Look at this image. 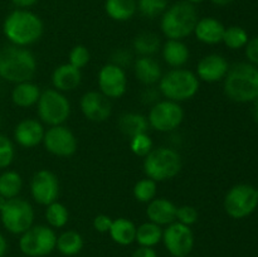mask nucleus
Masks as SVG:
<instances>
[{"label":"nucleus","instance_id":"37","mask_svg":"<svg viewBox=\"0 0 258 257\" xmlns=\"http://www.w3.org/2000/svg\"><path fill=\"white\" fill-rule=\"evenodd\" d=\"M70 65H72L73 67L78 68V70H82L83 67L88 65L91 59V54H90V50L87 49V47L82 44H78L75 45V47L71 49L70 55Z\"/></svg>","mask_w":258,"mask_h":257},{"label":"nucleus","instance_id":"17","mask_svg":"<svg viewBox=\"0 0 258 257\" xmlns=\"http://www.w3.org/2000/svg\"><path fill=\"white\" fill-rule=\"evenodd\" d=\"M228 70L229 65L226 58L217 53H212L199 60L197 65L196 75L199 81L207 83H216L224 80Z\"/></svg>","mask_w":258,"mask_h":257},{"label":"nucleus","instance_id":"21","mask_svg":"<svg viewBox=\"0 0 258 257\" xmlns=\"http://www.w3.org/2000/svg\"><path fill=\"white\" fill-rule=\"evenodd\" d=\"M224 25L218 19L212 17H206L198 19L196 28H194V35L197 39L204 44L214 45L222 42L224 34Z\"/></svg>","mask_w":258,"mask_h":257},{"label":"nucleus","instance_id":"29","mask_svg":"<svg viewBox=\"0 0 258 257\" xmlns=\"http://www.w3.org/2000/svg\"><path fill=\"white\" fill-rule=\"evenodd\" d=\"M161 238H163V229L159 224L149 221L136 227L135 241L138 242L139 246L154 248L156 244L160 243Z\"/></svg>","mask_w":258,"mask_h":257},{"label":"nucleus","instance_id":"38","mask_svg":"<svg viewBox=\"0 0 258 257\" xmlns=\"http://www.w3.org/2000/svg\"><path fill=\"white\" fill-rule=\"evenodd\" d=\"M15 149L12 140L0 134V169H5L13 163Z\"/></svg>","mask_w":258,"mask_h":257},{"label":"nucleus","instance_id":"8","mask_svg":"<svg viewBox=\"0 0 258 257\" xmlns=\"http://www.w3.org/2000/svg\"><path fill=\"white\" fill-rule=\"evenodd\" d=\"M57 244V234L49 226H32L20 234L19 248L28 257H44L52 253Z\"/></svg>","mask_w":258,"mask_h":257},{"label":"nucleus","instance_id":"9","mask_svg":"<svg viewBox=\"0 0 258 257\" xmlns=\"http://www.w3.org/2000/svg\"><path fill=\"white\" fill-rule=\"evenodd\" d=\"M0 218L4 228L13 234H22L34 223V208L25 199L15 197L8 199L0 211Z\"/></svg>","mask_w":258,"mask_h":257},{"label":"nucleus","instance_id":"6","mask_svg":"<svg viewBox=\"0 0 258 257\" xmlns=\"http://www.w3.org/2000/svg\"><path fill=\"white\" fill-rule=\"evenodd\" d=\"M181 156L175 149L161 146L153 149L144 158V173L153 180L166 181L175 178L181 170Z\"/></svg>","mask_w":258,"mask_h":257},{"label":"nucleus","instance_id":"26","mask_svg":"<svg viewBox=\"0 0 258 257\" xmlns=\"http://www.w3.org/2000/svg\"><path fill=\"white\" fill-rule=\"evenodd\" d=\"M108 233L113 242L120 246H128L135 242L136 226L133 221L127 218L113 219Z\"/></svg>","mask_w":258,"mask_h":257},{"label":"nucleus","instance_id":"27","mask_svg":"<svg viewBox=\"0 0 258 257\" xmlns=\"http://www.w3.org/2000/svg\"><path fill=\"white\" fill-rule=\"evenodd\" d=\"M105 12L116 22L130 20L138 12L136 0H106Z\"/></svg>","mask_w":258,"mask_h":257},{"label":"nucleus","instance_id":"14","mask_svg":"<svg viewBox=\"0 0 258 257\" xmlns=\"http://www.w3.org/2000/svg\"><path fill=\"white\" fill-rule=\"evenodd\" d=\"M97 82L100 92L110 100L122 97L127 91V76L125 70L113 63H107L101 68Z\"/></svg>","mask_w":258,"mask_h":257},{"label":"nucleus","instance_id":"41","mask_svg":"<svg viewBox=\"0 0 258 257\" xmlns=\"http://www.w3.org/2000/svg\"><path fill=\"white\" fill-rule=\"evenodd\" d=\"M246 55L253 65H258V37L249 40L246 44Z\"/></svg>","mask_w":258,"mask_h":257},{"label":"nucleus","instance_id":"43","mask_svg":"<svg viewBox=\"0 0 258 257\" xmlns=\"http://www.w3.org/2000/svg\"><path fill=\"white\" fill-rule=\"evenodd\" d=\"M12 2L15 7L20 8V9H27V8L33 7L38 0H12Z\"/></svg>","mask_w":258,"mask_h":257},{"label":"nucleus","instance_id":"20","mask_svg":"<svg viewBox=\"0 0 258 257\" xmlns=\"http://www.w3.org/2000/svg\"><path fill=\"white\" fill-rule=\"evenodd\" d=\"M82 82V73L81 70L73 67L70 63L55 67L52 73V85L54 90L59 92H71L75 91Z\"/></svg>","mask_w":258,"mask_h":257},{"label":"nucleus","instance_id":"45","mask_svg":"<svg viewBox=\"0 0 258 257\" xmlns=\"http://www.w3.org/2000/svg\"><path fill=\"white\" fill-rule=\"evenodd\" d=\"M214 5H218V7H226V5L232 4L234 3L236 0H211Z\"/></svg>","mask_w":258,"mask_h":257},{"label":"nucleus","instance_id":"3","mask_svg":"<svg viewBox=\"0 0 258 257\" xmlns=\"http://www.w3.org/2000/svg\"><path fill=\"white\" fill-rule=\"evenodd\" d=\"M224 93L234 102H251L258 98V68L249 63L232 66L224 77Z\"/></svg>","mask_w":258,"mask_h":257},{"label":"nucleus","instance_id":"49","mask_svg":"<svg viewBox=\"0 0 258 257\" xmlns=\"http://www.w3.org/2000/svg\"><path fill=\"white\" fill-rule=\"evenodd\" d=\"M0 123H2V120H0Z\"/></svg>","mask_w":258,"mask_h":257},{"label":"nucleus","instance_id":"30","mask_svg":"<svg viewBox=\"0 0 258 257\" xmlns=\"http://www.w3.org/2000/svg\"><path fill=\"white\" fill-rule=\"evenodd\" d=\"M134 50L139 55L153 57L161 48L160 38L153 32H143L134 39Z\"/></svg>","mask_w":258,"mask_h":257},{"label":"nucleus","instance_id":"2","mask_svg":"<svg viewBox=\"0 0 258 257\" xmlns=\"http://www.w3.org/2000/svg\"><path fill=\"white\" fill-rule=\"evenodd\" d=\"M37 72V58L25 47L7 45L0 49V78L12 83L32 81Z\"/></svg>","mask_w":258,"mask_h":257},{"label":"nucleus","instance_id":"46","mask_svg":"<svg viewBox=\"0 0 258 257\" xmlns=\"http://www.w3.org/2000/svg\"><path fill=\"white\" fill-rule=\"evenodd\" d=\"M7 202H8L7 198H4V197H3V196H0V211H2V209L4 208V206H5V204H7Z\"/></svg>","mask_w":258,"mask_h":257},{"label":"nucleus","instance_id":"47","mask_svg":"<svg viewBox=\"0 0 258 257\" xmlns=\"http://www.w3.org/2000/svg\"><path fill=\"white\" fill-rule=\"evenodd\" d=\"M184 2L189 3V4H193V5H196V4H201V3H203L204 0H184Z\"/></svg>","mask_w":258,"mask_h":257},{"label":"nucleus","instance_id":"13","mask_svg":"<svg viewBox=\"0 0 258 257\" xmlns=\"http://www.w3.org/2000/svg\"><path fill=\"white\" fill-rule=\"evenodd\" d=\"M45 150L54 156L70 158L77 150V139L73 131L64 125L50 126L43 138Z\"/></svg>","mask_w":258,"mask_h":257},{"label":"nucleus","instance_id":"15","mask_svg":"<svg viewBox=\"0 0 258 257\" xmlns=\"http://www.w3.org/2000/svg\"><path fill=\"white\" fill-rule=\"evenodd\" d=\"M30 194L35 203L45 206L57 201L59 196V181L57 175L48 169L38 170L30 180Z\"/></svg>","mask_w":258,"mask_h":257},{"label":"nucleus","instance_id":"25","mask_svg":"<svg viewBox=\"0 0 258 257\" xmlns=\"http://www.w3.org/2000/svg\"><path fill=\"white\" fill-rule=\"evenodd\" d=\"M117 125L121 133L125 136H127L128 139H131L135 135H139V134L148 133L149 127H150L148 117L139 112L122 113L120 118H118Z\"/></svg>","mask_w":258,"mask_h":257},{"label":"nucleus","instance_id":"36","mask_svg":"<svg viewBox=\"0 0 258 257\" xmlns=\"http://www.w3.org/2000/svg\"><path fill=\"white\" fill-rule=\"evenodd\" d=\"M130 149L136 156L145 158L149 153L154 149V143L148 133L139 134L130 139Z\"/></svg>","mask_w":258,"mask_h":257},{"label":"nucleus","instance_id":"33","mask_svg":"<svg viewBox=\"0 0 258 257\" xmlns=\"http://www.w3.org/2000/svg\"><path fill=\"white\" fill-rule=\"evenodd\" d=\"M222 42L231 49H241L248 43V34L243 28L238 25H232L224 29Z\"/></svg>","mask_w":258,"mask_h":257},{"label":"nucleus","instance_id":"5","mask_svg":"<svg viewBox=\"0 0 258 257\" xmlns=\"http://www.w3.org/2000/svg\"><path fill=\"white\" fill-rule=\"evenodd\" d=\"M201 81L197 75L185 68H173L164 73L159 81V92L166 100L184 102L191 100L198 93Z\"/></svg>","mask_w":258,"mask_h":257},{"label":"nucleus","instance_id":"18","mask_svg":"<svg viewBox=\"0 0 258 257\" xmlns=\"http://www.w3.org/2000/svg\"><path fill=\"white\" fill-rule=\"evenodd\" d=\"M45 128L39 120L24 118L14 128V139L20 146L32 149L43 143Z\"/></svg>","mask_w":258,"mask_h":257},{"label":"nucleus","instance_id":"23","mask_svg":"<svg viewBox=\"0 0 258 257\" xmlns=\"http://www.w3.org/2000/svg\"><path fill=\"white\" fill-rule=\"evenodd\" d=\"M163 59L171 68H183L188 63L190 52L183 40L168 39L161 48Z\"/></svg>","mask_w":258,"mask_h":257},{"label":"nucleus","instance_id":"42","mask_svg":"<svg viewBox=\"0 0 258 257\" xmlns=\"http://www.w3.org/2000/svg\"><path fill=\"white\" fill-rule=\"evenodd\" d=\"M131 257H158V253L154 248L151 247H139L138 249H135Z\"/></svg>","mask_w":258,"mask_h":257},{"label":"nucleus","instance_id":"10","mask_svg":"<svg viewBox=\"0 0 258 257\" xmlns=\"http://www.w3.org/2000/svg\"><path fill=\"white\" fill-rule=\"evenodd\" d=\"M223 204L229 217L246 218L257 208L258 190L249 184H237L227 191Z\"/></svg>","mask_w":258,"mask_h":257},{"label":"nucleus","instance_id":"44","mask_svg":"<svg viewBox=\"0 0 258 257\" xmlns=\"http://www.w3.org/2000/svg\"><path fill=\"white\" fill-rule=\"evenodd\" d=\"M7 249H8L7 239H5V237L0 233V257H4V254L7 253Z\"/></svg>","mask_w":258,"mask_h":257},{"label":"nucleus","instance_id":"35","mask_svg":"<svg viewBox=\"0 0 258 257\" xmlns=\"http://www.w3.org/2000/svg\"><path fill=\"white\" fill-rule=\"evenodd\" d=\"M138 10L149 19L163 15V13L168 9L169 0H138L136 2Z\"/></svg>","mask_w":258,"mask_h":257},{"label":"nucleus","instance_id":"48","mask_svg":"<svg viewBox=\"0 0 258 257\" xmlns=\"http://www.w3.org/2000/svg\"><path fill=\"white\" fill-rule=\"evenodd\" d=\"M254 117H256V121L258 122V98L256 100V106H254Z\"/></svg>","mask_w":258,"mask_h":257},{"label":"nucleus","instance_id":"39","mask_svg":"<svg viewBox=\"0 0 258 257\" xmlns=\"http://www.w3.org/2000/svg\"><path fill=\"white\" fill-rule=\"evenodd\" d=\"M199 218V213L196 207L193 206H181L176 209V222L185 226H193L197 223Z\"/></svg>","mask_w":258,"mask_h":257},{"label":"nucleus","instance_id":"31","mask_svg":"<svg viewBox=\"0 0 258 257\" xmlns=\"http://www.w3.org/2000/svg\"><path fill=\"white\" fill-rule=\"evenodd\" d=\"M23 188V179L18 171L7 170L0 174V196L7 199L19 196Z\"/></svg>","mask_w":258,"mask_h":257},{"label":"nucleus","instance_id":"28","mask_svg":"<svg viewBox=\"0 0 258 257\" xmlns=\"http://www.w3.org/2000/svg\"><path fill=\"white\" fill-rule=\"evenodd\" d=\"M55 248L63 254V256H76L80 253L83 248V238L81 233L77 231H64L57 236V244Z\"/></svg>","mask_w":258,"mask_h":257},{"label":"nucleus","instance_id":"12","mask_svg":"<svg viewBox=\"0 0 258 257\" xmlns=\"http://www.w3.org/2000/svg\"><path fill=\"white\" fill-rule=\"evenodd\" d=\"M164 246L173 257H186L194 247V233L190 227L173 222L163 229Z\"/></svg>","mask_w":258,"mask_h":257},{"label":"nucleus","instance_id":"1","mask_svg":"<svg viewBox=\"0 0 258 257\" xmlns=\"http://www.w3.org/2000/svg\"><path fill=\"white\" fill-rule=\"evenodd\" d=\"M3 32L13 45L27 48L42 38L44 24L33 12L17 9L5 18Z\"/></svg>","mask_w":258,"mask_h":257},{"label":"nucleus","instance_id":"40","mask_svg":"<svg viewBox=\"0 0 258 257\" xmlns=\"http://www.w3.org/2000/svg\"><path fill=\"white\" fill-rule=\"evenodd\" d=\"M112 221L113 219L107 214H98L93 219V228L98 233H108L111 226H112Z\"/></svg>","mask_w":258,"mask_h":257},{"label":"nucleus","instance_id":"19","mask_svg":"<svg viewBox=\"0 0 258 257\" xmlns=\"http://www.w3.org/2000/svg\"><path fill=\"white\" fill-rule=\"evenodd\" d=\"M178 207L166 198H154L148 203L146 217L153 223L159 226H169L176 221Z\"/></svg>","mask_w":258,"mask_h":257},{"label":"nucleus","instance_id":"7","mask_svg":"<svg viewBox=\"0 0 258 257\" xmlns=\"http://www.w3.org/2000/svg\"><path fill=\"white\" fill-rule=\"evenodd\" d=\"M38 116L40 122L50 126L63 125L71 116V102L63 92L48 88L42 91L37 102Z\"/></svg>","mask_w":258,"mask_h":257},{"label":"nucleus","instance_id":"34","mask_svg":"<svg viewBox=\"0 0 258 257\" xmlns=\"http://www.w3.org/2000/svg\"><path fill=\"white\" fill-rule=\"evenodd\" d=\"M158 184L150 178H144L134 185V197L140 203H149L156 198Z\"/></svg>","mask_w":258,"mask_h":257},{"label":"nucleus","instance_id":"24","mask_svg":"<svg viewBox=\"0 0 258 257\" xmlns=\"http://www.w3.org/2000/svg\"><path fill=\"white\" fill-rule=\"evenodd\" d=\"M39 86L35 85L32 81H25V82L17 83L12 91V101L15 106L22 108L32 107L37 105L38 100L40 97Z\"/></svg>","mask_w":258,"mask_h":257},{"label":"nucleus","instance_id":"4","mask_svg":"<svg viewBox=\"0 0 258 257\" xmlns=\"http://www.w3.org/2000/svg\"><path fill=\"white\" fill-rule=\"evenodd\" d=\"M198 22V13L193 4L178 2L168 7L160 19V28L168 39L183 40L193 34Z\"/></svg>","mask_w":258,"mask_h":257},{"label":"nucleus","instance_id":"22","mask_svg":"<svg viewBox=\"0 0 258 257\" xmlns=\"http://www.w3.org/2000/svg\"><path fill=\"white\" fill-rule=\"evenodd\" d=\"M134 73L136 80L145 86L159 83L163 76L158 60L154 59L153 57H144V55H139L134 62Z\"/></svg>","mask_w":258,"mask_h":257},{"label":"nucleus","instance_id":"11","mask_svg":"<svg viewBox=\"0 0 258 257\" xmlns=\"http://www.w3.org/2000/svg\"><path fill=\"white\" fill-rule=\"evenodd\" d=\"M148 121L150 127L159 133H170L176 130L184 121V110L179 102L161 100L150 108Z\"/></svg>","mask_w":258,"mask_h":257},{"label":"nucleus","instance_id":"32","mask_svg":"<svg viewBox=\"0 0 258 257\" xmlns=\"http://www.w3.org/2000/svg\"><path fill=\"white\" fill-rule=\"evenodd\" d=\"M68 218L70 212L64 204L55 201L45 207V219L52 228H63L68 223Z\"/></svg>","mask_w":258,"mask_h":257},{"label":"nucleus","instance_id":"16","mask_svg":"<svg viewBox=\"0 0 258 257\" xmlns=\"http://www.w3.org/2000/svg\"><path fill=\"white\" fill-rule=\"evenodd\" d=\"M80 107L83 116L92 122H103L112 113L110 98L100 91H88L81 97Z\"/></svg>","mask_w":258,"mask_h":257}]
</instances>
